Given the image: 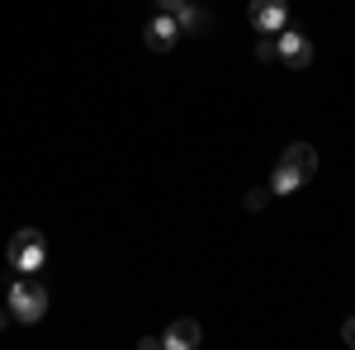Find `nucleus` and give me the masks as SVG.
Masks as SVG:
<instances>
[{"instance_id":"obj_3","label":"nucleus","mask_w":355,"mask_h":350,"mask_svg":"<svg viewBox=\"0 0 355 350\" xmlns=\"http://www.w3.org/2000/svg\"><path fill=\"white\" fill-rule=\"evenodd\" d=\"M10 317L15 322H43V313H48V289L38 284V274H19L15 284H10Z\"/></svg>"},{"instance_id":"obj_11","label":"nucleus","mask_w":355,"mask_h":350,"mask_svg":"<svg viewBox=\"0 0 355 350\" xmlns=\"http://www.w3.org/2000/svg\"><path fill=\"white\" fill-rule=\"evenodd\" d=\"M152 5H157V10H162V15H180V10H185V5H190V0H152Z\"/></svg>"},{"instance_id":"obj_4","label":"nucleus","mask_w":355,"mask_h":350,"mask_svg":"<svg viewBox=\"0 0 355 350\" xmlns=\"http://www.w3.org/2000/svg\"><path fill=\"white\" fill-rule=\"evenodd\" d=\"M275 57L284 62V67H294V71H303L308 62H313V43H308V33H299V28H279L275 33Z\"/></svg>"},{"instance_id":"obj_6","label":"nucleus","mask_w":355,"mask_h":350,"mask_svg":"<svg viewBox=\"0 0 355 350\" xmlns=\"http://www.w3.org/2000/svg\"><path fill=\"white\" fill-rule=\"evenodd\" d=\"M180 33H185V28L175 24V15H152V24L142 28V38H147V48H152V53H175Z\"/></svg>"},{"instance_id":"obj_1","label":"nucleus","mask_w":355,"mask_h":350,"mask_svg":"<svg viewBox=\"0 0 355 350\" xmlns=\"http://www.w3.org/2000/svg\"><path fill=\"white\" fill-rule=\"evenodd\" d=\"M313 175H318V147L313 142H289L279 166H275V175H270V194H294Z\"/></svg>"},{"instance_id":"obj_2","label":"nucleus","mask_w":355,"mask_h":350,"mask_svg":"<svg viewBox=\"0 0 355 350\" xmlns=\"http://www.w3.org/2000/svg\"><path fill=\"white\" fill-rule=\"evenodd\" d=\"M43 261H48V242H43L38 227H19V232L5 242V265L15 270V274H38Z\"/></svg>"},{"instance_id":"obj_12","label":"nucleus","mask_w":355,"mask_h":350,"mask_svg":"<svg viewBox=\"0 0 355 350\" xmlns=\"http://www.w3.org/2000/svg\"><path fill=\"white\" fill-rule=\"evenodd\" d=\"M341 341L355 350V317H346V322H341Z\"/></svg>"},{"instance_id":"obj_10","label":"nucleus","mask_w":355,"mask_h":350,"mask_svg":"<svg viewBox=\"0 0 355 350\" xmlns=\"http://www.w3.org/2000/svg\"><path fill=\"white\" fill-rule=\"evenodd\" d=\"M256 57H261V62H275V33H261V43H256Z\"/></svg>"},{"instance_id":"obj_7","label":"nucleus","mask_w":355,"mask_h":350,"mask_svg":"<svg viewBox=\"0 0 355 350\" xmlns=\"http://www.w3.org/2000/svg\"><path fill=\"white\" fill-rule=\"evenodd\" d=\"M199 341H204V331H199V322H194V317H175V322L166 326V336H162L166 350H194Z\"/></svg>"},{"instance_id":"obj_8","label":"nucleus","mask_w":355,"mask_h":350,"mask_svg":"<svg viewBox=\"0 0 355 350\" xmlns=\"http://www.w3.org/2000/svg\"><path fill=\"white\" fill-rule=\"evenodd\" d=\"M175 24L190 28V33H204V28H214V19H209V10H204V5H185V10L175 15Z\"/></svg>"},{"instance_id":"obj_9","label":"nucleus","mask_w":355,"mask_h":350,"mask_svg":"<svg viewBox=\"0 0 355 350\" xmlns=\"http://www.w3.org/2000/svg\"><path fill=\"white\" fill-rule=\"evenodd\" d=\"M266 204H270V189H251V194H246V209H251V213H261Z\"/></svg>"},{"instance_id":"obj_5","label":"nucleus","mask_w":355,"mask_h":350,"mask_svg":"<svg viewBox=\"0 0 355 350\" xmlns=\"http://www.w3.org/2000/svg\"><path fill=\"white\" fill-rule=\"evenodd\" d=\"M246 19H251L256 33H279V28L289 24V0H251Z\"/></svg>"},{"instance_id":"obj_13","label":"nucleus","mask_w":355,"mask_h":350,"mask_svg":"<svg viewBox=\"0 0 355 350\" xmlns=\"http://www.w3.org/2000/svg\"><path fill=\"white\" fill-rule=\"evenodd\" d=\"M10 322H15V317H10V308H5V313H0V331H5Z\"/></svg>"}]
</instances>
